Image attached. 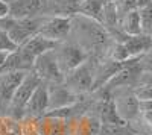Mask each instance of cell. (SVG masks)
Segmentation results:
<instances>
[{
  "mask_svg": "<svg viewBox=\"0 0 152 135\" xmlns=\"http://www.w3.org/2000/svg\"><path fill=\"white\" fill-rule=\"evenodd\" d=\"M56 44H58V43H53V41L44 38L43 35L35 33V35H32L29 40H26V41H24L21 46H18V47H21L24 52H28L32 58L37 59L40 55H43V53H46V52H49V50H53Z\"/></svg>",
  "mask_w": 152,
  "mask_h": 135,
  "instance_id": "cell-13",
  "label": "cell"
},
{
  "mask_svg": "<svg viewBox=\"0 0 152 135\" xmlns=\"http://www.w3.org/2000/svg\"><path fill=\"white\" fill-rule=\"evenodd\" d=\"M129 132L128 125H111V123H100L97 135H126Z\"/></svg>",
  "mask_w": 152,
  "mask_h": 135,
  "instance_id": "cell-16",
  "label": "cell"
},
{
  "mask_svg": "<svg viewBox=\"0 0 152 135\" xmlns=\"http://www.w3.org/2000/svg\"><path fill=\"white\" fill-rule=\"evenodd\" d=\"M2 2H5V3L9 5V3H12V2H15V0H2Z\"/></svg>",
  "mask_w": 152,
  "mask_h": 135,
  "instance_id": "cell-25",
  "label": "cell"
},
{
  "mask_svg": "<svg viewBox=\"0 0 152 135\" xmlns=\"http://www.w3.org/2000/svg\"><path fill=\"white\" fill-rule=\"evenodd\" d=\"M32 71L38 76V79L41 82H44L47 85L64 82V75L61 73V70L58 67L53 50H49V52L38 56L34 62Z\"/></svg>",
  "mask_w": 152,
  "mask_h": 135,
  "instance_id": "cell-6",
  "label": "cell"
},
{
  "mask_svg": "<svg viewBox=\"0 0 152 135\" xmlns=\"http://www.w3.org/2000/svg\"><path fill=\"white\" fill-rule=\"evenodd\" d=\"M148 35H149V36H151V38H152V30H151V32H149V33H148Z\"/></svg>",
  "mask_w": 152,
  "mask_h": 135,
  "instance_id": "cell-27",
  "label": "cell"
},
{
  "mask_svg": "<svg viewBox=\"0 0 152 135\" xmlns=\"http://www.w3.org/2000/svg\"><path fill=\"white\" fill-rule=\"evenodd\" d=\"M111 99L116 108L117 115L125 121L126 125L135 121L140 117V111H138V99L135 97L132 88H117L110 91Z\"/></svg>",
  "mask_w": 152,
  "mask_h": 135,
  "instance_id": "cell-5",
  "label": "cell"
},
{
  "mask_svg": "<svg viewBox=\"0 0 152 135\" xmlns=\"http://www.w3.org/2000/svg\"><path fill=\"white\" fill-rule=\"evenodd\" d=\"M9 17V5L0 0V20H5Z\"/></svg>",
  "mask_w": 152,
  "mask_h": 135,
  "instance_id": "cell-22",
  "label": "cell"
},
{
  "mask_svg": "<svg viewBox=\"0 0 152 135\" xmlns=\"http://www.w3.org/2000/svg\"><path fill=\"white\" fill-rule=\"evenodd\" d=\"M149 3H152V0H137V9L138 8H143V6H146Z\"/></svg>",
  "mask_w": 152,
  "mask_h": 135,
  "instance_id": "cell-24",
  "label": "cell"
},
{
  "mask_svg": "<svg viewBox=\"0 0 152 135\" xmlns=\"http://www.w3.org/2000/svg\"><path fill=\"white\" fill-rule=\"evenodd\" d=\"M11 52H0V70H2V67L5 65V62H6V58H8V55H9Z\"/></svg>",
  "mask_w": 152,
  "mask_h": 135,
  "instance_id": "cell-23",
  "label": "cell"
},
{
  "mask_svg": "<svg viewBox=\"0 0 152 135\" xmlns=\"http://www.w3.org/2000/svg\"><path fill=\"white\" fill-rule=\"evenodd\" d=\"M28 71H3L0 73V112L6 114L11 99Z\"/></svg>",
  "mask_w": 152,
  "mask_h": 135,
  "instance_id": "cell-8",
  "label": "cell"
},
{
  "mask_svg": "<svg viewBox=\"0 0 152 135\" xmlns=\"http://www.w3.org/2000/svg\"><path fill=\"white\" fill-rule=\"evenodd\" d=\"M119 26H120V30L125 35H128V36L143 33L142 32V21H140L138 9L129 11V12H126L125 15H122L120 20H119Z\"/></svg>",
  "mask_w": 152,
  "mask_h": 135,
  "instance_id": "cell-15",
  "label": "cell"
},
{
  "mask_svg": "<svg viewBox=\"0 0 152 135\" xmlns=\"http://www.w3.org/2000/svg\"><path fill=\"white\" fill-rule=\"evenodd\" d=\"M138 67H140V70L143 73L146 71L149 75H152V49L138 59Z\"/></svg>",
  "mask_w": 152,
  "mask_h": 135,
  "instance_id": "cell-20",
  "label": "cell"
},
{
  "mask_svg": "<svg viewBox=\"0 0 152 135\" xmlns=\"http://www.w3.org/2000/svg\"><path fill=\"white\" fill-rule=\"evenodd\" d=\"M69 36H75L72 40L81 49L88 53V56H96L108 50L111 44V36L102 23L87 18L84 15L75 14L72 17V26Z\"/></svg>",
  "mask_w": 152,
  "mask_h": 135,
  "instance_id": "cell-1",
  "label": "cell"
},
{
  "mask_svg": "<svg viewBox=\"0 0 152 135\" xmlns=\"http://www.w3.org/2000/svg\"><path fill=\"white\" fill-rule=\"evenodd\" d=\"M17 46L12 43L6 30L0 29V52H14Z\"/></svg>",
  "mask_w": 152,
  "mask_h": 135,
  "instance_id": "cell-19",
  "label": "cell"
},
{
  "mask_svg": "<svg viewBox=\"0 0 152 135\" xmlns=\"http://www.w3.org/2000/svg\"><path fill=\"white\" fill-rule=\"evenodd\" d=\"M70 26H72V17H43L41 15V23L37 33L43 35L44 38L53 43H61L69 38Z\"/></svg>",
  "mask_w": 152,
  "mask_h": 135,
  "instance_id": "cell-7",
  "label": "cell"
},
{
  "mask_svg": "<svg viewBox=\"0 0 152 135\" xmlns=\"http://www.w3.org/2000/svg\"><path fill=\"white\" fill-rule=\"evenodd\" d=\"M49 111V90H47V83L41 82L35 91L32 93L29 102L24 106L23 111V118H38L46 115Z\"/></svg>",
  "mask_w": 152,
  "mask_h": 135,
  "instance_id": "cell-10",
  "label": "cell"
},
{
  "mask_svg": "<svg viewBox=\"0 0 152 135\" xmlns=\"http://www.w3.org/2000/svg\"><path fill=\"white\" fill-rule=\"evenodd\" d=\"M105 0H79L76 14L84 15L87 18H91L96 21H102V12H104Z\"/></svg>",
  "mask_w": 152,
  "mask_h": 135,
  "instance_id": "cell-14",
  "label": "cell"
},
{
  "mask_svg": "<svg viewBox=\"0 0 152 135\" xmlns=\"http://www.w3.org/2000/svg\"><path fill=\"white\" fill-rule=\"evenodd\" d=\"M138 14H140V21H142V32L149 33L152 30V3L138 8Z\"/></svg>",
  "mask_w": 152,
  "mask_h": 135,
  "instance_id": "cell-17",
  "label": "cell"
},
{
  "mask_svg": "<svg viewBox=\"0 0 152 135\" xmlns=\"http://www.w3.org/2000/svg\"><path fill=\"white\" fill-rule=\"evenodd\" d=\"M113 2H114V6L117 9L119 17L125 15L126 12H129V11L137 9V0H113Z\"/></svg>",
  "mask_w": 152,
  "mask_h": 135,
  "instance_id": "cell-18",
  "label": "cell"
},
{
  "mask_svg": "<svg viewBox=\"0 0 152 135\" xmlns=\"http://www.w3.org/2000/svg\"><path fill=\"white\" fill-rule=\"evenodd\" d=\"M40 83H41V81L38 79V76L35 75L32 70L26 73V76H24V79H23L21 83L18 85V88L15 90L14 96H12V99H11V103H9V106H8L6 114H8L11 118H14V120L23 118L24 106H26V103L29 102L32 93L35 91V88H37Z\"/></svg>",
  "mask_w": 152,
  "mask_h": 135,
  "instance_id": "cell-4",
  "label": "cell"
},
{
  "mask_svg": "<svg viewBox=\"0 0 152 135\" xmlns=\"http://www.w3.org/2000/svg\"><path fill=\"white\" fill-rule=\"evenodd\" d=\"M126 135H135V134H134V132H131V131H129V132H128V134H126Z\"/></svg>",
  "mask_w": 152,
  "mask_h": 135,
  "instance_id": "cell-26",
  "label": "cell"
},
{
  "mask_svg": "<svg viewBox=\"0 0 152 135\" xmlns=\"http://www.w3.org/2000/svg\"><path fill=\"white\" fill-rule=\"evenodd\" d=\"M120 43H123V46L126 47V50H128L131 59L142 58L145 53H148L152 49V38L149 35H146V33L132 35V36L126 35Z\"/></svg>",
  "mask_w": 152,
  "mask_h": 135,
  "instance_id": "cell-12",
  "label": "cell"
},
{
  "mask_svg": "<svg viewBox=\"0 0 152 135\" xmlns=\"http://www.w3.org/2000/svg\"><path fill=\"white\" fill-rule=\"evenodd\" d=\"M53 53H55V58H56L58 67H59L61 73L64 76L69 75L72 70L79 67L82 62H85L88 59V53L84 49H81L76 43L69 41V38L58 43L53 49Z\"/></svg>",
  "mask_w": 152,
  "mask_h": 135,
  "instance_id": "cell-3",
  "label": "cell"
},
{
  "mask_svg": "<svg viewBox=\"0 0 152 135\" xmlns=\"http://www.w3.org/2000/svg\"><path fill=\"white\" fill-rule=\"evenodd\" d=\"M94 70H96V62H93V56H88L85 62H82L79 67H76L69 75L64 76L62 83L76 96H88L93 91Z\"/></svg>",
  "mask_w": 152,
  "mask_h": 135,
  "instance_id": "cell-2",
  "label": "cell"
},
{
  "mask_svg": "<svg viewBox=\"0 0 152 135\" xmlns=\"http://www.w3.org/2000/svg\"><path fill=\"white\" fill-rule=\"evenodd\" d=\"M43 0H15L9 3V17L11 18H31L41 14Z\"/></svg>",
  "mask_w": 152,
  "mask_h": 135,
  "instance_id": "cell-11",
  "label": "cell"
},
{
  "mask_svg": "<svg viewBox=\"0 0 152 135\" xmlns=\"http://www.w3.org/2000/svg\"><path fill=\"white\" fill-rule=\"evenodd\" d=\"M138 111H140V115L152 112V99H149V100H138Z\"/></svg>",
  "mask_w": 152,
  "mask_h": 135,
  "instance_id": "cell-21",
  "label": "cell"
},
{
  "mask_svg": "<svg viewBox=\"0 0 152 135\" xmlns=\"http://www.w3.org/2000/svg\"><path fill=\"white\" fill-rule=\"evenodd\" d=\"M49 90V111H55V109L69 108L75 103H78L82 97L85 96H76L72 93L64 83H52L47 85ZM47 111V112H49ZM46 112V114H47Z\"/></svg>",
  "mask_w": 152,
  "mask_h": 135,
  "instance_id": "cell-9",
  "label": "cell"
}]
</instances>
